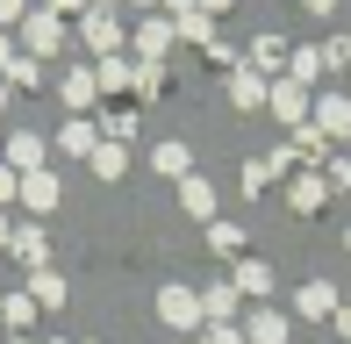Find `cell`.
Masks as SVG:
<instances>
[{
	"instance_id": "6da1fadb",
	"label": "cell",
	"mask_w": 351,
	"mask_h": 344,
	"mask_svg": "<svg viewBox=\"0 0 351 344\" xmlns=\"http://www.w3.org/2000/svg\"><path fill=\"white\" fill-rule=\"evenodd\" d=\"M22 36H29L36 58H51L58 43H65V14H51V8H43V14H22Z\"/></svg>"
},
{
	"instance_id": "7a4b0ae2",
	"label": "cell",
	"mask_w": 351,
	"mask_h": 344,
	"mask_svg": "<svg viewBox=\"0 0 351 344\" xmlns=\"http://www.w3.org/2000/svg\"><path fill=\"white\" fill-rule=\"evenodd\" d=\"M86 43H93V51H122V14L115 8H86Z\"/></svg>"
},
{
	"instance_id": "3957f363",
	"label": "cell",
	"mask_w": 351,
	"mask_h": 344,
	"mask_svg": "<svg viewBox=\"0 0 351 344\" xmlns=\"http://www.w3.org/2000/svg\"><path fill=\"white\" fill-rule=\"evenodd\" d=\"M265 101H273V115H280V122H301V115H315V101L301 93V79H280L273 93H265Z\"/></svg>"
},
{
	"instance_id": "277c9868",
	"label": "cell",
	"mask_w": 351,
	"mask_h": 344,
	"mask_svg": "<svg viewBox=\"0 0 351 344\" xmlns=\"http://www.w3.org/2000/svg\"><path fill=\"white\" fill-rule=\"evenodd\" d=\"M93 79H101V93H122V86H136V65L122 51H108L101 65H93Z\"/></svg>"
},
{
	"instance_id": "5b68a950",
	"label": "cell",
	"mask_w": 351,
	"mask_h": 344,
	"mask_svg": "<svg viewBox=\"0 0 351 344\" xmlns=\"http://www.w3.org/2000/svg\"><path fill=\"white\" fill-rule=\"evenodd\" d=\"M172 43H180V22H143V29H136V51H143V58H165Z\"/></svg>"
},
{
	"instance_id": "8992f818",
	"label": "cell",
	"mask_w": 351,
	"mask_h": 344,
	"mask_svg": "<svg viewBox=\"0 0 351 344\" xmlns=\"http://www.w3.org/2000/svg\"><path fill=\"white\" fill-rule=\"evenodd\" d=\"M265 93H273V86H265L258 72H244V65H230V101H237V108H258Z\"/></svg>"
},
{
	"instance_id": "52a82bcc",
	"label": "cell",
	"mask_w": 351,
	"mask_h": 344,
	"mask_svg": "<svg viewBox=\"0 0 351 344\" xmlns=\"http://www.w3.org/2000/svg\"><path fill=\"white\" fill-rule=\"evenodd\" d=\"M315 122H323L330 136H351V101L344 93H323V101H315Z\"/></svg>"
},
{
	"instance_id": "ba28073f",
	"label": "cell",
	"mask_w": 351,
	"mask_h": 344,
	"mask_svg": "<svg viewBox=\"0 0 351 344\" xmlns=\"http://www.w3.org/2000/svg\"><path fill=\"white\" fill-rule=\"evenodd\" d=\"M58 86H65V101L79 108V115H86V108L101 101V79H93V65H86V72H65V79H58Z\"/></svg>"
},
{
	"instance_id": "9c48e42d",
	"label": "cell",
	"mask_w": 351,
	"mask_h": 344,
	"mask_svg": "<svg viewBox=\"0 0 351 344\" xmlns=\"http://www.w3.org/2000/svg\"><path fill=\"white\" fill-rule=\"evenodd\" d=\"M251 65H258V72H280L287 65V43L280 36H258V43H251Z\"/></svg>"
},
{
	"instance_id": "30bf717a",
	"label": "cell",
	"mask_w": 351,
	"mask_h": 344,
	"mask_svg": "<svg viewBox=\"0 0 351 344\" xmlns=\"http://www.w3.org/2000/svg\"><path fill=\"white\" fill-rule=\"evenodd\" d=\"M58 144L72 151V158H93V122H65V136Z\"/></svg>"
},
{
	"instance_id": "8fae6325",
	"label": "cell",
	"mask_w": 351,
	"mask_h": 344,
	"mask_svg": "<svg viewBox=\"0 0 351 344\" xmlns=\"http://www.w3.org/2000/svg\"><path fill=\"white\" fill-rule=\"evenodd\" d=\"M22 194L36 201V208H51V201H58V180H51V172H29V180H22Z\"/></svg>"
},
{
	"instance_id": "7c38bea8",
	"label": "cell",
	"mask_w": 351,
	"mask_h": 344,
	"mask_svg": "<svg viewBox=\"0 0 351 344\" xmlns=\"http://www.w3.org/2000/svg\"><path fill=\"white\" fill-rule=\"evenodd\" d=\"M186 165H194V158H186V144H158V172H172V180H186Z\"/></svg>"
},
{
	"instance_id": "4fadbf2b",
	"label": "cell",
	"mask_w": 351,
	"mask_h": 344,
	"mask_svg": "<svg viewBox=\"0 0 351 344\" xmlns=\"http://www.w3.org/2000/svg\"><path fill=\"white\" fill-rule=\"evenodd\" d=\"M93 172H101V180H115V172H122V144H93Z\"/></svg>"
},
{
	"instance_id": "5bb4252c",
	"label": "cell",
	"mask_w": 351,
	"mask_h": 344,
	"mask_svg": "<svg viewBox=\"0 0 351 344\" xmlns=\"http://www.w3.org/2000/svg\"><path fill=\"white\" fill-rule=\"evenodd\" d=\"M287 65H294V79L308 86V79H315V65H323V51H287Z\"/></svg>"
},
{
	"instance_id": "9a60e30c",
	"label": "cell",
	"mask_w": 351,
	"mask_h": 344,
	"mask_svg": "<svg viewBox=\"0 0 351 344\" xmlns=\"http://www.w3.org/2000/svg\"><path fill=\"white\" fill-rule=\"evenodd\" d=\"M180 194H186V208H194V215H208V208H215V194H208L201 180H180Z\"/></svg>"
},
{
	"instance_id": "2e32d148",
	"label": "cell",
	"mask_w": 351,
	"mask_h": 344,
	"mask_svg": "<svg viewBox=\"0 0 351 344\" xmlns=\"http://www.w3.org/2000/svg\"><path fill=\"white\" fill-rule=\"evenodd\" d=\"M8 158H14V165H36V158H43V144H36V136H14Z\"/></svg>"
},
{
	"instance_id": "e0dca14e",
	"label": "cell",
	"mask_w": 351,
	"mask_h": 344,
	"mask_svg": "<svg viewBox=\"0 0 351 344\" xmlns=\"http://www.w3.org/2000/svg\"><path fill=\"white\" fill-rule=\"evenodd\" d=\"M136 86L158 93V86H165V65H158V58H143V65H136Z\"/></svg>"
},
{
	"instance_id": "ac0fdd59",
	"label": "cell",
	"mask_w": 351,
	"mask_h": 344,
	"mask_svg": "<svg viewBox=\"0 0 351 344\" xmlns=\"http://www.w3.org/2000/svg\"><path fill=\"white\" fill-rule=\"evenodd\" d=\"M22 14H29V0H0V29H8V22H22Z\"/></svg>"
},
{
	"instance_id": "d6986e66",
	"label": "cell",
	"mask_w": 351,
	"mask_h": 344,
	"mask_svg": "<svg viewBox=\"0 0 351 344\" xmlns=\"http://www.w3.org/2000/svg\"><path fill=\"white\" fill-rule=\"evenodd\" d=\"M14 58H22V51H14V43H8V29H0V72H8Z\"/></svg>"
},
{
	"instance_id": "ffe728a7",
	"label": "cell",
	"mask_w": 351,
	"mask_h": 344,
	"mask_svg": "<svg viewBox=\"0 0 351 344\" xmlns=\"http://www.w3.org/2000/svg\"><path fill=\"white\" fill-rule=\"evenodd\" d=\"M51 14H72V8H93V0H43Z\"/></svg>"
},
{
	"instance_id": "44dd1931",
	"label": "cell",
	"mask_w": 351,
	"mask_h": 344,
	"mask_svg": "<svg viewBox=\"0 0 351 344\" xmlns=\"http://www.w3.org/2000/svg\"><path fill=\"white\" fill-rule=\"evenodd\" d=\"M301 8H308V14H330V8H337V0H301Z\"/></svg>"
},
{
	"instance_id": "7402d4cb",
	"label": "cell",
	"mask_w": 351,
	"mask_h": 344,
	"mask_svg": "<svg viewBox=\"0 0 351 344\" xmlns=\"http://www.w3.org/2000/svg\"><path fill=\"white\" fill-rule=\"evenodd\" d=\"M14 186H22V180H14V172H8V165H0V194H14Z\"/></svg>"
},
{
	"instance_id": "603a6c76",
	"label": "cell",
	"mask_w": 351,
	"mask_h": 344,
	"mask_svg": "<svg viewBox=\"0 0 351 344\" xmlns=\"http://www.w3.org/2000/svg\"><path fill=\"white\" fill-rule=\"evenodd\" d=\"M194 8H208V14H222V8H230V0H194Z\"/></svg>"
},
{
	"instance_id": "cb8c5ba5",
	"label": "cell",
	"mask_w": 351,
	"mask_h": 344,
	"mask_svg": "<svg viewBox=\"0 0 351 344\" xmlns=\"http://www.w3.org/2000/svg\"><path fill=\"white\" fill-rule=\"evenodd\" d=\"M93 8H115V0H93Z\"/></svg>"
}]
</instances>
